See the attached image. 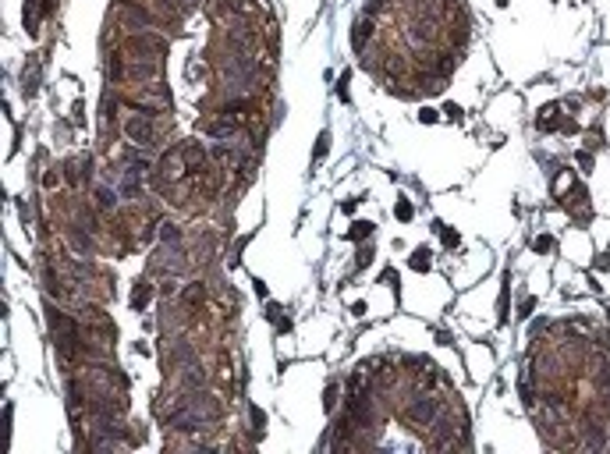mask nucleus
<instances>
[{"label":"nucleus","mask_w":610,"mask_h":454,"mask_svg":"<svg viewBox=\"0 0 610 454\" xmlns=\"http://www.w3.org/2000/svg\"><path fill=\"white\" fill-rule=\"evenodd\" d=\"M326 149H330V135H326V132H323V135H319V139H316V153H312V160H316V163H319V160H323V153H326Z\"/></svg>","instance_id":"obj_7"},{"label":"nucleus","mask_w":610,"mask_h":454,"mask_svg":"<svg viewBox=\"0 0 610 454\" xmlns=\"http://www.w3.org/2000/svg\"><path fill=\"white\" fill-rule=\"evenodd\" d=\"M369 234H373V224H366V220H362V224L351 227V234H348V238H351V241H362V238H369Z\"/></svg>","instance_id":"obj_5"},{"label":"nucleus","mask_w":610,"mask_h":454,"mask_svg":"<svg viewBox=\"0 0 610 454\" xmlns=\"http://www.w3.org/2000/svg\"><path fill=\"white\" fill-rule=\"evenodd\" d=\"M323 408H326V412L337 408V383H326V390H323Z\"/></svg>","instance_id":"obj_4"},{"label":"nucleus","mask_w":610,"mask_h":454,"mask_svg":"<svg viewBox=\"0 0 610 454\" xmlns=\"http://www.w3.org/2000/svg\"><path fill=\"white\" fill-rule=\"evenodd\" d=\"M536 248H539V252H546V248H553V238H550V234H543V238L536 241Z\"/></svg>","instance_id":"obj_9"},{"label":"nucleus","mask_w":610,"mask_h":454,"mask_svg":"<svg viewBox=\"0 0 610 454\" xmlns=\"http://www.w3.org/2000/svg\"><path fill=\"white\" fill-rule=\"evenodd\" d=\"M369 259H373V248H362V256H359V270H362Z\"/></svg>","instance_id":"obj_11"},{"label":"nucleus","mask_w":610,"mask_h":454,"mask_svg":"<svg viewBox=\"0 0 610 454\" xmlns=\"http://www.w3.org/2000/svg\"><path fill=\"white\" fill-rule=\"evenodd\" d=\"M394 213H397V220H408V217H412V203H408V199H401Z\"/></svg>","instance_id":"obj_8"},{"label":"nucleus","mask_w":610,"mask_h":454,"mask_svg":"<svg viewBox=\"0 0 610 454\" xmlns=\"http://www.w3.org/2000/svg\"><path fill=\"white\" fill-rule=\"evenodd\" d=\"M121 132L128 135V142H135L139 149H152V146H160V139H163V128L156 124V117L149 114H128L124 121H121Z\"/></svg>","instance_id":"obj_1"},{"label":"nucleus","mask_w":610,"mask_h":454,"mask_svg":"<svg viewBox=\"0 0 610 454\" xmlns=\"http://www.w3.org/2000/svg\"><path fill=\"white\" fill-rule=\"evenodd\" d=\"M408 263H412L415 270H429V252H426V248H419V252H415Z\"/></svg>","instance_id":"obj_6"},{"label":"nucleus","mask_w":610,"mask_h":454,"mask_svg":"<svg viewBox=\"0 0 610 454\" xmlns=\"http://www.w3.org/2000/svg\"><path fill=\"white\" fill-rule=\"evenodd\" d=\"M92 199H96V210H103V213H114V210H117V203H114V195H110L107 188H96Z\"/></svg>","instance_id":"obj_2"},{"label":"nucleus","mask_w":610,"mask_h":454,"mask_svg":"<svg viewBox=\"0 0 610 454\" xmlns=\"http://www.w3.org/2000/svg\"><path fill=\"white\" fill-rule=\"evenodd\" d=\"M149 298H152V284H146V281H139V284H135V298H132V302H135V309L142 312Z\"/></svg>","instance_id":"obj_3"},{"label":"nucleus","mask_w":610,"mask_h":454,"mask_svg":"<svg viewBox=\"0 0 610 454\" xmlns=\"http://www.w3.org/2000/svg\"><path fill=\"white\" fill-rule=\"evenodd\" d=\"M252 422H256V430L266 422V415H263V408H252Z\"/></svg>","instance_id":"obj_10"}]
</instances>
